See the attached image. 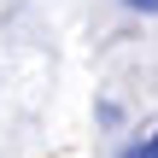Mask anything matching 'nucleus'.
Instances as JSON below:
<instances>
[{
  "label": "nucleus",
  "instance_id": "nucleus-1",
  "mask_svg": "<svg viewBox=\"0 0 158 158\" xmlns=\"http://www.w3.org/2000/svg\"><path fill=\"white\" fill-rule=\"evenodd\" d=\"M123 158H158V135H147L141 147H129V152H123Z\"/></svg>",
  "mask_w": 158,
  "mask_h": 158
},
{
  "label": "nucleus",
  "instance_id": "nucleus-2",
  "mask_svg": "<svg viewBox=\"0 0 158 158\" xmlns=\"http://www.w3.org/2000/svg\"><path fill=\"white\" fill-rule=\"evenodd\" d=\"M123 6H135V12H158V0H123Z\"/></svg>",
  "mask_w": 158,
  "mask_h": 158
}]
</instances>
